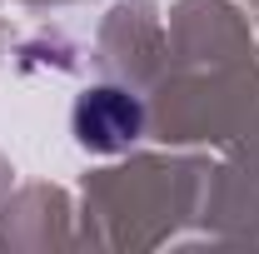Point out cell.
<instances>
[{
    "label": "cell",
    "instance_id": "1",
    "mask_svg": "<svg viewBox=\"0 0 259 254\" xmlns=\"http://www.w3.org/2000/svg\"><path fill=\"white\" fill-rule=\"evenodd\" d=\"M75 140L85 145V150H95V155H115V150H125L135 145V135L145 125V110H140V100L125 95V90H115V85H95V90H85V95L75 100Z\"/></svg>",
    "mask_w": 259,
    "mask_h": 254
}]
</instances>
